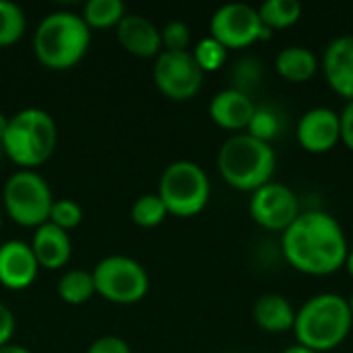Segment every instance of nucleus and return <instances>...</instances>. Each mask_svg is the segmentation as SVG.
Wrapping results in <instances>:
<instances>
[{"mask_svg":"<svg viewBox=\"0 0 353 353\" xmlns=\"http://www.w3.org/2000/svg\"><path fill=\"white\" fill-rule=\"evenodd\" d=\"M0 353H31L25 345H19V343H8L4 347H0Z\"/></svg>","mask_w":353,"mask_h":353,"instance_id":"33","label":"nucleus"},{"mask_svg":"<svg viewBox=\"0 0 353 353\" xmlns=\"http://www.w3.org/2000/svg\"><path fill=\"white\" fill-rule=\"evenodd\" d=\"M254 110H256V103L252 101V97L232 87L215 93L213 99L209 101L211 120L219 128L232 130V132L246 130L254 116Z\"/></svg>","mask_w":353,"mask_h":353,"instance_id":"15","label":"nucleus"},{"mask_svg":"<svg viewBox=\"0 0 353 353\" xmlns=\"http://www.w3.org/2000/svg\"><path fill=\"white\" fill-rule=\"evenodd\" d=\"M228 52H230V50H228L225 46H221L217 39H213L211 35H209V37H203V39L190 50L194 62L199 64V68H201L203 72H215V70L223 68V64L228 62Z\"/></svg>","mask_w":353,"mask_h":353,"instance_id":"26","label":"nucleus"},{"mask_svg":"<svg viewBox=\"0 0 353 353\" xmlns=\"http://www.w3.org/2000/svg\"><path fill=\"white\" fill-rule=\"evenodd\" d=\"M296 139L306 153L323 155L333 151L341 143L339 112L325 105L304 112L296 126Z\"/></svg>","mask_w":353,"mask_h":353,"instance_id":"12","label":"nucleus"},{"mask_svg":"<svg viewBox=\"0 0 353 353\" xmlns=\"http://www.w3.org/2000/svg\"><path fill=\"white\" fill-rule=\"evenodd\" d=\"M91 46V29L79 12L54 10L46 14L33 33V52L41 66L68 70L77 66Z\"/></svg>","mask_w":353,"mask_h":353,"instance_id":"3","label":"nucleus"},{"mask_svg":"<svg viewBox=\"0 0 353 353\" xmlns=\"http://www.w3.org/2000/svg\"><path fill=\"white\" fill-rule=\"evenodd\" d=\"M157 196L163 201L168 215L188 219L207 207L211 199V182L199 163L178 159L161 172Z\"/></svg>","mask_w":353,"mask_h":353,"instance_id":"6","label":"nucleus"},{"mask_svg":"<svg viewBox=\"0 0 353 353\" xmlns=\"http://www.w3.org/2000/svg\"><path fill=\"white\" fill-rule=\"evenodd\" d=\"M350 252L341 223L319 209L302 211L281 234V254L290 267L310 277H327L343 269Z\"/></svg>","mask_w":353,"mask_h":353,"instance_id":"1","label":"nucleus"},{"mask_svg":"<svg viewBox=\"0 0 353 353\" xmlns=\"http://www.w3.org/2000/svg\"><path fill=\"white\" fill-rule=\"evenodd\" d=\"M353 316L347 298L325 292L306 300L296 310L294 335L298 345H304L316 353L337 350L352 333Z\"/></svg>","mask_w":353,"mask_h":353,"instance_id":"2","label":"nucleus"},{"mask_svg":"<svg viewBox=\"0 0 353 353\" xmlns=\"http://www.w3.org/2000/svg\"><path fill=\"white\" fill-rule=\"evenodd\" d=\"M0 228H2V213H0Z\"/></svg>","mask_w":353,"mask_h":353,"instance_id":"38","label":"nucleus"},{"mask_svg":"<svg viewBox=\"0 0 353 353\" xmlns=\"http://www.w3.org/2000/svg\"><path fill=\"white\" fill-rule=\"evenodd\" d=\"M95 292L118 306H130L141 302L149 294V273L145 267L124 254H112L101 259L91 271Z\"/></svg>","mask_w":353,"mask_h":353,"instance_id":"8","label":"nucleus"},{"mask_svg":"<svg viewBox=\"0 0 353 353\" xmlns=\"http://www.w3.org/2000/svg\"><path fill=\"white\" fill-rule=\"evenodd\" d=\"M161 48L163 52H190V27L184 21H170L161 29Z\"/></svg>","mask_w":353,"mask_h":353,"instance_id":"29","label":"nucleus"},{"mask_svg":"<svg viewBox=\"0 0 353 353\" xmlns=\"http://www.w3.org/2000/svg\"><path fill=\"white\" fill-rule=\"evenodd\" d=\"M323 72L337 95L353 101V35H341L327 46Z\"/></svg>","mask_w":353,"mask_h":353,"instance_id":"14","label":"nucleus"},{"mask_svg":"<svg viewBox=\"0 0 353 353\" xmlns=\"http://www.w3.org/2000/svg\"><path fill=\"white\" fill-rule=\"evenodd\" d=\"M339 126H341V143L353 153V101H347L339 112Z\"/></svg>","mask_w":353,"mask_h":353,"instance_id":"32","label":"nucleus"},{"mask_svg":"<svg viewBox=\"0 0 353 353\" xmlns=\"http://www.w3.org/2000/svg\"><path fill=\"white\" fill-rule=\"evenodd\" d=\"M252 319L261 331L271 335H281L294 329L296 308L288 298L279 294H265L256 300L252 308Z\"/></svg>","mask_w":353,"mask_h":353,"instance_id":"18","label":"nucleus"},{"mask_svg":"<svg viewBox=\"0 0 353 353\" xmlns=\"http://www.w3.org/2000/svg\"><path fill=\"white\" fill-rule=\"evenodd\" d=\"M81 17L89 29H112L126 17V6L122 0H89Z\"/></svg>","mask_w":353,"mask_h":353,"instance_id":"21","label":"nucleus"},{"mask_svg":"<svg viewBox=\"0 0 353 353\" xmlns=\"http://www.w3.org/2000/svg\"><path fill=\"white\" fill-rule=\"evenodd\" d=\"M347 304H350V310H352V316H353V294L347 298Z\"/></svg>","mask_w":353,"mask_h":353,"instance_id":"37","label":"nucleus"},{"mask_svg":"<svg viewBox=\"0 0 353 353\" xmlns=\"http://www.w3.org/2000/svg\"><path fill=\"white\" fill-rule=\"evenodd\" d=\"M275 70L288 83H308L319 70V58L310 48L288 46L275 56Z\"/></svg>","mask_w":353,"mask_h":353,"instance_id":"19","label":"nucleus"},{"mask_svg":"<svg viewBox=\"0 0 353 353\" xmlns=\"http://www.w3.org/2000/svg\"><path fill=\"white\" fill-rule=\"evenodd\" d=\"M209 33L228 50H244L273 35V31L263 25L259 10L244 2H230L219 6L211 17Z\"/></svg>","mask_w":353,"mask_h":353,"instance_id":"9","label":"nucleus"},{"mask_svg":"<svg viewBox=\"0 0 353 353\" xmlns=\"http://www.w3.org/2000/svg\"><path fill=\"white\" fill-rule=\"evenodd\" d=\"M6 126H8V118L0 112V145H2V139H4V132H6Z\"/></svg>","mask_w":353,"mask_h":353,"instance_id":"36","label":"nucleus"},{"mask_svg":"<svg viewBox=\"0 0 353 353\" xmlns=\"http://www.w3.org/2000/svg\"><path fill=\"white\" fill-rule=\"evenodd\" d=\"M283 353H316V352H312V350H308V347H304V345H292V347H288L285 352Z\"/></svg>","mask_w":353,"mask_h":353,"instance_id":"34","label":"nucleus"},{"mask_svg":"<svg viewBox=\"0 0 353 353\" xmlns=\"http://www.w3.org/2000/svg\"><path fill=\"white\" fill-rule=\"evenodd\" d=\"M29 246L35 254L39 269H48V271L64 269L72 256V242H70L68 232H64L52 223L39 225L33 232Z\"/></svg>","mask_w":353,"mask_h":353,"instance_id":"17","label":"nucleus"},{"mask_svg":"<svg viewBox=\"0 0 353 353\" xmlns=\"http://www.w3.org/2000/svg\"><path fill=\"white\" fill-rule=\"evenodd\" d=\"M56 143L58 126L52 114L41 108H25L8 118L2 151L19 170H37L54 155Z\"/></svg>","mask_w":353,"mask_h":353,"instance_id":"5","label":"nucleus"},{"mask_svg":"<svg viewBox=\"0 0 353 353\" xmlns=\"http://www.w3.org/2000/svg\"><path fill=\"white\" fill-rule=\"evenodd\" d=\"M39 265L31 246L23 240L0 244V285L10 292H23L37 279Z\"/></svg>","mask_w":353,"mask_h":353,"instance_id":"13","label":"nucleus"},{"mask_svg":"<svg viewBox=\"0 0 353 353\" xmlns=\"http://www.w3.org/2000/svg\"><path fill=\"white\" fill-rule=\"evenodd\" d=\"M256 10L263 25L271 31L294 27L302 17V4L298 0H267Z\"/></svg>","mask_w":353,"mask_h":353,"instance_id":"22","label":"nucleus"},{"mask_svg":"<svg viewBox=\"0 0 353 353\" xmlns=\"http://www.w3.org/2000/svg\"><path fill=\"white\" fill-rule=\"evenodd\" d=\"M116 37L120 46L137 58H157L163 52L159 29L147 17L137 12L126 14L120 21L116 27Z\"/></svg>","mask_w":353,"mask_h":353,"instance_id":"16","label":"nucleus"},{"mask_svg":"<svg viewBox=\"0 0 353 353\" xmlns=\"http://www.w3.org/2000/svg\"><path fill=\"white\" fill-rule=\"evenodd\" d=\"M277 157L269 143L246 132L230 137L217 153V170L223 182L242 192H254L273 182Z\"/></svg>","mask_w":353,"mask_h":353,"instance_id":"4","label":"nucleus"},{"mask_svg":"<svg viewBox=\"0 0 353 353\" xmlns=\"http://www.w3.org/2000/svg\"><path fill=\"white\" fill-rule=\"evenodd\" d=\"M279 130H281L279 114L269 105H256L254 116H252V120H250V124L246 128V134L271 145V141L279 134Z\"/></svg>","mask_w":353,"mask_h":353,"instance_id":"27","label":"nucleus"},{"mask_svg":"<svg viewBox=\"0 0 353 353\" xmlns=\"http://www.w3.org/2000/svg\"><path fill=\"white\" fill-rule=\"evenodd\" d=\"M263 77H265V68H263V62L261 58L256 56H242L240 60H236L234 68H232V89H238L246 95H250L261 83H263Z\"/></svg>","mask_w":353,"mask_h":353,"instance_id":"25","label":"nucleus"},{"mask_svg":"<svg viewBox=\"0 0 353 353\" xmlns=\"http://www.w3.org/2000/svg\"><path fill=\"white\" fill-rule=\"evenodd\" d=\"M83 207L72 201V199H60V201H54L52 205V211H50V219L48 223L64 230V232H70L74 228L81 225L83 221Z\"/></svg>","mask_w":353,"mask_h":353,"instance_id":"28","label":"nucleus"},{"mask_svg":"<svg viewBox=\"0 0 353 353\" xmlns=\"http://www.w3.org/2000/svg\"><path fill=\"white\" fill-rule=\"evenodd\" d=\"M248 211L256 225L283 234L298 219L302 207L298 194L290 186L281 182H269L250 194Z\"/></svg>","mask_w":353,"mask_h":353,"instance_id":"11","label":"nucleus"},{"mask_svg":"<svg viewBox=\"0 0 353 353\" xmlns=\"http://www.w3.org/2000/svg\"><path fill=\"white\" fill-rule=\"evenodd\" d=\"M95 294L97 292H95V281H93L91 271L70 269L58 281V298L64 304L81 306V304L89 302Z\"/></svg>","mask_w":353,"mask_h":353,"instance_id":"20","label":"nucleus"},{"mask_svg":"<svg viewBox=\"0 0 353 353\" xmlns=\"http://www.w3.org/2000/svg\"><path fill=\"white\" fill-rule=\"evenodd\" d=\"M14 329H17V321H14V314L12 310L0 302V347L12 343V335H14Z\"/></svg>","mask_w":353,"mask_h":353,"instance_id":"31","label":"nucleus"},{"mask_svg":"<svg viewBox=\"0 0 353 353\" xmlns=\"http://www.w3.org/2000/svg\"><path fill=\"white\" fill-rule=\"evenodd\" d=\"M87 353H132L130 345L122 339V337H116V335H103L99 339H95Z\"/></svg>","mask_w":353,"mask_h":353,"instance_id":"30","label":"nucleus"},{"mask_svg":"<svg viewBox=\"0 0 353 353\" xmlns=\"http://www.w3.org/2000/svg\"><path fill=\"white\" fill-rule=\"evenodd\" d=\"M0 153H4V151H2V145H0Z\"/></svg>","mask_w":353,"mask_h":353,"instance_id":"39","label":"nucleus"},{"mask_svg":"<svg viewBox=\"0 0 353 353\" xmlns=\"http://www.w3.org/2000/svg\"><path fill=\"white\" fill-rule=\"evenodd\" d=\"M168 217V209L163 205V201L157 196V192L153 194H143L132 203L130 209V219L134 221V225L145 228V230H153L157 225H161Z\"/></svg>","mask_w":353,"mask_h":353,"instance_id":"24","label":"nucleus"},{"mask_svg":"<svg viewBox=\"0 0 353 353\" xmlns=\"http://www.w3.org/2000/svg\"><path fill=\"white\" fill-rule=\"evenodd\" d=\"M54 201L50 184L35 170H17L2 190L4 213L21 228L37 230L48 223Z\"/></svg>","mask_w":353,"mask_h":353,"instance_id":"7","label":"nucleus"},{"mask_svg":"<svg viewBox=\"0 0 353 353\" xmlns=\"http://www.w3.org/2000/svg\"><path fill=\"white\" fill-rule=\"evenodd\" d=\"M205 72L199 68L190 52H161L155 58V87L174 101L192 99L203 87Z\"/></svg>","mask_w":353,"mask_h":353,"instance_id":"10","label":"nucleus"},{"mask_svg":"<svg viewBox=\"0 0 353 353\" xmlns=\"http://www.w3.org/2000/svg\"><path fill=\"white\" fill-rule=\"evenodd\" d=\"M345 271L350 273V277H353V248H350V252H347V259H345Z\"/></svg>","mask_w":353,"mask_h":353,"instance_id":"35","label":"nucleus"},{"mask_svg":"<svg viewBox=\"0 0 353 353\" xmlns=\"http://www.w3.org/2000/svg\"><path fill=\"white\" fill-rule=\"evenodd\" d=\"M27 31V17L23 8L10 0H0V48L17 43Z\"/></svg>","mask_w":353,"mask_h":353,"instance_id":"23","label":"nucleus"}]
</instances>
